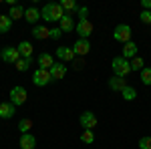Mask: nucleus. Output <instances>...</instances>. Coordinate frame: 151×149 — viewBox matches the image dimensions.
I'll list each match as a JSON object with an SVG mask.
<instances>
[{"label": "nucleus", "instance_id": "nucleus-1", "mask_svg": "<svg viewBox=\"0 0 151 149\" xmlns=\"http://www.w3.org/2000/svg\"><path fill=\"white\" fill-rule=\"evenodd\" d=\"M67 12L63 10L60 2H48L40 8V18L47 20V22H60V18L65 16Z\"/></svg>", "mask_w": 151, "mask_h": 149}, {"label": "nucleus", "instance_id": "nucleus-2", "mask_svg": "<svg viewBox=\"0 0 151 149\" xmlns=\"http://www.w3.org/2000/svg\"><path fill=\"white\" fill-rule=\"evenodd\" d=\"M111 69H113V75H115V77L127 79V75L131 73V63L123 57H115L111 60Z\"/></svg>", "mask_w": 151, "mask_h": 149}, {"label": "nucleus", "instance_id": "nucleus-3", "mask_svg": "<svg viewBox=\"0 0 151 149\" xmlns=\"http://www.w3.org/2000/svg\"><path fill=\"white\" fill-rule=\"evenodd\" d=\"M131 36H133V30L129 24H117L115 30H113V38L117 42H123V45L131 42Z\"/></svg>", "mask_w": 151, "mask_h": 149}, {"label": "nucleus", "instance_id": "nucleus-4", "mask_svg": "<svg viewBox=\"0 0 151 149\" xmlns=\"http://www.w3.org/2000/svg\"><path fill=\"white\" fill-rule=\"evenodd\" d=\"M10 103L14 105V107H18V105H24L26 103V97H28V93H26V89L24 87H20V85H16V87H12L10 89Z\"/></svg>", "mask_w": 151, "mask_h": 149}, {"label": "nucleus", "instance_id": "nucleus-5", "mask_svg": "<svg viewBox=\"0 0 151 149\" xmlns=\"http://www.w3.org/2000/svg\"><path fill=\"white\" fill-rule=\"evenodd\" d=\"M50 81H52V75L47 69H36L35 75H32V83H35L36 87H47Z\"/></svg>", "mask_w": 151, "mask_h": 149}, {"label": "nucleus", "instance_id": "nucleus-6", "mask_svg": "<svg viewBox=\"0 0 151 149\" xmlns=\"http://www.w3.org/2000/svg\"><path fill=\"white\" fill-rule=\"evenodd\" d=\"M79 123H81V127L87 131H91V129H95L97 127V123H99V119H97V115L93 113V111H85V113H81V117H79Z\"/></svg>", "mask_w": 151, "mask_h": 149}, {"label": "nucleus", "instance_id": "nucleus-7", "mask_svg": "<svg viewBox=\"0 0 151 149\" xmlns=\"http://www.w3.org/2000/svg\"><path fill=\"white\" fill-rule=\"evenodd\" d=\"M0 58L4 60V63H18V58H20V55H18V48L16 46H4L2 50H0Z\"/></svg>", "mask_w": 151, "mask_h": 149}, {"label": "nucleus", "instance_id": "nucleus-8", "mask_svg": "<svg viewBox=\"0 0 151 149\" xmlns=\"http://www.w3.org/2000/svg\"><path fill=\"white\" fill-rule=\"evenodd\" d=\"M75 30H77L79 38H87L89 40V36L93 35V22L91 20H79L77 26H75Z\"/></svg>", "mask_w": 151, "mask_h": 149}, {"label": "nucleus", "instance_id": "nucleus-9", "mask_svg": "<svg viewBox=\"0 0 151 149\" xmlns=\"http://www.w3.org/2000/svg\"><path fill=\"white\" fill-rule=\"evenodd\" d=\"M73 50H75L77 57H85V55H89V50H91V42H89L87 38H77L75 45H73Z\"/></svg>", "mask_w": 151, "mask_h": 149}, {"label": "nucleus", "instance_id": "nucleus-10", "mask_svg": "<svg viewBox=\"0 0 151 149\" xmlns=\"http://www.w3.org/2000/svg\"><path fill=\"white\" fill-rule=\"evenodd\" d=\"M75 57H77L75 50L69 48V46H58V48H57V58L60 60V63H73Z\"/></svg>", "mask_w": 151, "mask_h": 149}, {"label": "nucleus", "instance_id": "nucleus-11", "mask_svg": "<svg viewBox=\"0 0 151 149\" xmlns=\"http://www.w3.org/2000/svg\"><path fill=\"white\" fill-rule=\"evenodd\" d=\"M67 65H65V63H60V60H58V63H55V65H52V67H50V75H52V81H60V79H65V77H67Z\"/></svg>", "mask_w": 151, "mask_h": 149}, {"label": "nucleus", "instance_id": "nucleus-12", "mask_svg": "<svg viewBox=\"0 0 151 149\" xmlns=\"http://www.w3.org/2000/svg\"><path fill=\"white\" fill-rule=\"evenodd\" d=\"M18 145H20V149H35L36 147V137L32 133H24V135H20Z\"/></svg>", "mask_w": 151, "mask_h": 149}, {"label": "nucleus", "instance_id": "nucleus-13", "mask_svg": "<svg viewBox=\"0 0 151 149\" xmlns=\"http://www.w3.org/2000/svg\"><path fill=\"white\" fill-rule=\"evenodd\" d=\"M55 65V58H52V55L50 53H40L38 55V69H47L50 71V67Z\"/></svg>", "mask_w": 151, "mask_h": 149}, {"label": "nucleus", "instance_id": "nucleus-14", "mask_svg": "<svg viewBox=\"0 0 151 149\" xmlns=\"http://www.w3.org/2000/svg\"><path fill=\"white\" fill-rule=\"evenodd\" d=\"M125 87H127V81L121 79V77H115V75H113V77L109 79V89H111V91L121 93L123 89H125Z\"/></svg>", "mask_w": 151, "mask_h": 149}, {"label": "nucleus", "instance_id": "nucleus-15", "mask_svg": "<svg viewBox=\"0 0 151 149\" xmlns=\"http://www.w3.org/2000/svg\"><path fill=\"white\" fill-rule=\"evenodd\" d=\"M38 18H40V10H38L36 6H30V8L24 10V20H26V22L36 24V22H38Z\"/></svg>", "mask_w": 151, "mask_h": 149}, {"label": "nucleus", "instance_id": "nucleus-16", "mask_svg": "<svg viewBox=\"0 0 151 149\" xmlns=\"http://www.w3.org/2000/svg\"><path fill=\"white\" fill-rule=\"evenodd\" d=\"M16 113V107L12 103H0V119H12Z\"/></svg>", "mask_w": 151, "mask_h": 149}, {"label": "nucleus", "instance_id": "nucleus-17", "mask_svg": "<svg viewBox=\"0 0 151 149\" xmlns=\"http://www.w3.org/2000/svg\"><path fill=\"white\" fill-rule=\"evenodd\" d=\"M58 26H60V30L63 32H70V30H75V20H73V16L70 14H65L63 18H60V22H58Z\"/></svg>", "mask_w": 151, "mask_h": 149}, {"label": "nucleus", "instance_id": "nucleus-18", "mask_svg": "<svg viewBox=\"0 0 151 149\" xmlns=\"http://www.w3.org/2000/svg\"><path fill=\"white\" fill-rule=\"evenodd\" d=\"M32 36H35L36 40H45V38H50V28L47 26H42V24H38L32 28Z\"/></svg>", "mask_w": 151, "mask_h": 149}, {"label": "nucleus", "instance_id": "nucleus-19", "mask_svg": "<svg viewBox=\"0 0 151 149\" xmlns=\"http://www.w3.org/2000/svg\"><path fill=\"white\" fill-rule=\"evenodd\" d=\"M16 48H18L20 58H32V45H30L28 40H22V42L16 46Z\"/></svg>", "mask_w": 151, "mask_h": 149}, {"label": "nucleus", "instance_id": "nucleus-20", "mask_svg": "<svg viewBox=\"0 0 151 149\" xmlns=\"http://www.w3.org/2000/svg\"><path fill=\"white\" fill-rule=\"evenodd\" d=\"M137 50H139V48H137V45L131 40V42H127V45L123 46V55H121V57L127 58V60H129V58H135V57H137Z\"/></svg>", "mask_w": 151, "mask_h": 149}, {"label": "nucleus", "instance_id": "nucleus-21", "mask_svg": "<svg viewBox=\"0 0 151 149\" xmlns=\"http://www.w3.org/2000/svg\"><path fill=\"white\" fill-rule=\"evenodd\" d=\"M10 28H12V18L8 14H0V35L8 32Z\"/></svg>", "mask_w": 151, "mask_h": 149}, {"label": "nucleus", "instance_id": "nucleus-22", "mask_svg": "<svg viewBox=\"0 0 151 149\" xmlns=\"http://www.w3.org/2000/svg\"><path fill=\"white\" fill-rule=\"evenodd\" d=\"M24 10H26V8H22L20 4H14V6H10L8 16H10L12 20H18V18H22V16H24Z\"/></svg>", "mask_w": 151, "mask_h": 149}, {"label": "nucleus", "instance_id": "nucleus-23", "mask_svg": "<svg viewBox=\"0 0 151 149\" xmlns=\"http://www.w3.org/2000/svg\"><path fill=\"white\" fill-rule=\"evenodd\" d=\"M121 97H123L125 101H135V97H137V91H135V87L127 85V87L121 91Z\"/></svg>", "mask_w": 151, "mask_h": 149}, {"label": "nucleus", "instance_id": "nucleus-24", "mask_svg": "<svg viewBox=\"0 0 151 149\" xmlns=\"http://www.w3.org/2000/svg\"><path fill=\"white\" fill-rule=\"evenodd\" d=\"M60 6H63V10L67 12V14H70V12H75V10H79V4H77L75 0H63V2H60Z\"/></svg>", "mask_w": 151, "mask_h": 149}, {"label": "nucleus", "instance_id": "nucleus-25", "mask_svg": "<svg viewBox=\"0 0 151 149\" xmlns=\"http://www.w3.org/2000/svg\"><path fill=\"white\" fill-rule=\"evenodd\" d=\"M18 129H20V133H28V131H30V129H32V121H30V119H28V117H22V119H20V121H18Z\"/></svg>", "mask_w": 151, "mask_h": 149}, {"label": "nucleus", "instance_id": "nucleus-26", "mask_svg": "<svg viewBox=\"0 0 151 149\" xmlns=\"http://www.w3.org/2000/svg\"><path fill=\"white\" fill-rule=\"evenodd\" d=\"M129 63H131V71H139V73H141V71L145 69V60H143L141 57H135V58H131Z\"/></svg>", "mask_w": 151, "mask_h": 149}, {"label": "nucleus", "instance_id": "nucleus-27", "mask_svg": "<svg viewBox=\"0 0 151 149\" xmlns=\"http://www.w3.org/2000/svg\"><path fill=\"white\" fill-rule=\"evenodd\" d=\"M30 65H32V58H18V63H16V71L24 73V71L30 69Z\"/></svg>", "mask_w": 151, "mask_h": 149}, {"label": "nucleus", "instance_id": "nucleus-28", "mask_svg": "<svg viewBox=\"0 0 151 149\" xmlns=\"http://www.w3.org/2000/svg\"><path fill=\"white\" fill-rule=\"evenodd\" d=\"M141 83L143 85H151V67H145V69L141 71Z\"/></svg>", "mask_w": 151, "mask_h": 149}, {"label": "nucleus", "instance_id": "nucleus-29", "mask_svg": "<svg viewBox=\"0 0 151 149\" xmlns=\"http://www.w3.org/2000/svg\"><path fill=\"white\" fill-rule=\"evenodd\" d=\"M81 141H83V143H87V145H91V143L95 141V135H93V131H89V129H87V131H83V135H81Z\"/></svg>", "mask_w": 151, "mask_h": 149}, {"label": "nucleus", "instance_id": "nucleus-30", "mask_svg": "<svg viewBox=\"0 0 151 149\" xmlns=\"http://www.w3.org/2000/svg\"><path fill=\"white\" fill-rule=\"evenodd\" d=\"M139 20L143 24H151V10H143L139 14Z\"/></svg>", "mask_w": 151, "mask_h": 149}, {"label": "nucleus", "instance_id": "nucleus-31", "mask_svg": "<svg viewBox=\"0 0 151 149\" xmlns=\"http://www.w3.org/2000/svg\"><path fill=\"white\" fill-rule=\"evenodd\" d=\"M60 36H63V30H60V26H52V28H50V38H52V40H58Z\"/></svg>", "mask_w": 151, "mask_h": 149}, {"label": "nucleus", "instance_id": "nucleus-32", "mask_svg": "<svg viewBox=\"0 0 151 149\" xmlns=\"http://www.w3.org/2000/svg\"><path fill=\"white\" fill-rule=\"evenodd\" d=\"M79 20H89V18H87V16H89V8H87V6H79Z\"/></svg>", "mask_w": 151, "mask_h": 149}, {"label": "nucleus", "instance_id": "nucleus-33", "mask_svg": "<svg viewBox=\"0 0 151 149\" xmlns=\"http://www.w3.org/2000/svg\"><path fill=\"white\" fill-rule=\"evenodd\" d=\"M139 149H151V137H141L139 139Z\"/></svg>", "mask_w": 151, "mask_h": 149}, {"label": "nucleus", "instance_id": "nucleus-34", "mask_svg": "<svg viewBox=\"0 0 151 149\" xmlns=\"http://www.w3.org/2000/svg\"><path fill=\"white\" fill-rule=\"evenodd\" d=\"M143 4V10H151V0H141Z\"/></svg>", "mask_w": 151, "mask_h": 149}]
</instances>
